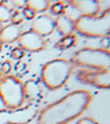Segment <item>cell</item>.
<instances>
[{
  "label": "cell",
  "mask_w": 110,
  "mask_h": 124,
  "mask_svg": "<svg viewBox=\"0 0 110 124\" xmlns=\"http://www.w3.org/2000/svg\"><path fill=\"white\" fill-rule=\"evenodd\" d=\"M93 100V95L85 89L67 93L39 112L37 124H67L84 113Z\"/></svg>",
  "instance_id": "obj_1"
},
{
  "label": "cell",
  "mask_w": 110,
  "mask_h": 124,
  "mask_svg": "<svg viewBox=\"0 0 110 124\" xmlns=\"http://www.w3.org/2000/svg\"><path fill=\"white\" fill-rule=\"evenodd\" d=\"M75 69L70 60L56 58L47 62L41 68V78L43 85L50 90H56L63 87Z\"/></svg>",
  "instance_id": "obj_2"
},
{
  "label": "cell",
  "mask_w": 110,
  "mask_h": 124,
  "mask_svg": "<svg viewBox=\"0 0 110 124\" xmlns=\"http://www.w3.org/2000/svg\"><path fill=\"white\" fill-rule=\"evenodd\" d=\"M70 61L75 67L92 70H109L110 51L103 48L85 47L75 51Z\"/></svg>",
  "instance_id": "obj_3"
},
{
  "label": "cell",
  "mask_w": 110,
  "mask_h": 124,
  "mask_svg": "<svg viewBox=\"0 0 110 124\" xmlns=\"http://www.w3.org/2000/svg\"><path fill=\"white\" fill-rule=\"evenodd\" d=\"M75 30L89 38H103L109 36L110 9L107 8L99 16H79L75 20Z\"/></svg>",
  "instance_id": "obj_4"
},
{
  "label": "cell",
  "mask_w": 110,
  "mask_h": 124,
  "mask_svg": "<svg viewBox=\"0 0 110 124\" xmlns=\"http://www.w3.org/2000/svg\"><path fill=\"white\" fill-rule=\"evenodd\" d=\"M0 99L8 109L23 107L25 102L23 83L13 75H7L0 79Z\"/></svg>",
  "instance_id": "obj_5"
},
{
  "label": "cell",
  "mask_w": 110,
  "mask_h": 124,
  "mask_svg": "<svg viewBox=\"0 0 110 124\" xmlns=\"http://www.w3.org/2000/svg\"><path fill=\"white\" fill-rule=\"evenodd\" d=\"M40 110L36 105L30 104L16 109L0 111V124H28L37 117Z\"/></svg>",
  "instance_id": "obj_6"
},
{
  "label": "cell",
  "mask_w": 110,
  "mask_h": 124,
  "mask_svg": "<svg viewBox=\"0 0 110 124\" xmlns=\"http://www.w3.org/2000/svg\"><path fill=\"white\" fill-rule=\"evenodd\" d=\"M76 79L81 83L98 89H109L110 86V71L82 69L76 73Z\"/></svg>",
  "instance_id": "obj_7"
},
{
  "label": "cell",
  "mask_w": 110,
  "mask_h": 124,
  "mask_svg": "<svg viewBox=\"0 0 110 124\" xmlns=\"http://www.w3.org/2000/svg\"><path fill=\"white\" fill-rule=\"evenodd\" d=\"M17 41L20 48L29 52H38L45 49L47 46L46 39L31 30L22 33Z\"/></svg>",
  "instance_id": "obj_8"
},
{
  "label": "cell",
  "mask_w": 110,
  "mask_h": 124,
  "mask_svg": "<svg viewBox=\"0 0 110 124\" xmlns=\"http://www.w3.org/2000/svg\"><path fill=\"white\" fill-rule=\"evenodd\" d=\"M31 30L43 37H47L55 30V20L50 14H41L31 22Z\"/></svg>",
  "instance_id": "obj_9"
},
{
  "label": "cell",
  "mask_w": 110,
  "mask_h": 124,
  "mask_svg": "<svg viewBox=\"0 0 110 124\" xmlns=\"http://www.w3.org/2000/svg\"><path fill=\"white\" fill-rule=\"evenodd\" d=\"M68 3L76 10L79 16H98L101 10L100 2L96 0H72Z\"/></svg>",
  "instance_id": "obj_10"
},
{
  "label": "cell",
  "mask_w": 110,
  "mask_h": 124,
  "mask_svg": "<svg viewBox=\"0 0 110 124\" xmlns=\"http://www.w3.org/2000/svg\"><path fill=\"white\" fill-rule=\"evenodd\" d=\"M25 100H28L31 104L35 105L43 98V88L39 81L30 79L23 84Z\"/></svg>",
  "instance_id": "obj_11"
},
{
  "label": "cell",
  "mask_w": 110,
  "mask_h": 124,
  "mask_svg": "<svg viewBox=\"0 0 110 124\" xmlns=\"http://www.w3.org/2000/svg\"><path fill=\"white\" fill-rule=\"evenodd\" d=\"M55 20V29L63 36L73 34L75 31V19L66 13L58 16Z\"/></svg>",
  "instance_id": "obj_12"
},
{
  "label": "cell",
  "mask_w": 110,
  "mask_h": 124,
  "mask_svg": "<svg viewBox=\"0 0 110 124\" xmlns=\"http://www.w3.org/2000/svg\"><path fill=\"white\" fill-rule=\"evenodd\" d=\"M23 31L19 25L10 23L3 27L0 32V39L3 43H13L19 39Z\"/></svg>",
  "instance_id": "obj_13"
},
{
  "label": "cell",
  "mask_w": 110,
  "mask_h": 124,
  "mask_svg": "<svg viewBox=\"0 0 110 124\" xmlns=\"http://www.w3.org/2000/svg\"><path fill=\"white\" fill-rule=\"evenodd\" d=\"M51 3L49 0H27V6L33 9L36 13H43L50 8Z\"/></svg>",
  "instance_id": "obj_14"
},
{
  "label": "cell",
  "mask_w": 110,
  "mask_h": 124,
  "mask_svg": "<svg viewBox=\"0 0 110 124\" xmlns=\"http://www.w3.org/2000/svg\"><path fill=\"white\" fill-rule=\"evenodd\" d=\"M77 41L76 36L74 34H70L67 36H64L62 38H61L59 41L55 43V47L59 50H66L69 49L75 45Z\"/></svg>",
  "instance_id": "obj_15"
},
{
  "label": "cell",
  "mask_w": 110,
  "mask_h": 124,
  "mask_svg": "<svg viewBox=\"0 0 110 124\" xmlns=\"http://www.w3.org/2000/svg\"><path fill=\"white\" fill-rule=\"evenodd\" d=\"M12 13H13V10L8 6L3 4V3L0 4V22L2 23L10 21Z\"/></svg>",
  "instance_id": "obj_16"
},
{
  "label": "cell",
  "mask_w": 110,
  "mask_h": 124,
  "mask_svg": "<svg viewBox=\"0 0 110 124\" xmlns=\"http://www.w3.org/2000/svg\"><path fill=\"white\" fill-rule=\"evenodd\" d=\"M65 4L64 2H56V3H53V4L51 5L50 7V11H51V13L55 16H60L63 13H65Z\"/></svg>",
  "instance_id": "obj_17"
},
{
  "label": "cell",
  "mask_w": 110,
  "mask_h": 124,
  "mask_svg": "<svg viewBox=\"0 0 110 124\" xmlns=\"http://www.w3.org/2000/svg\"><path fill=\"white\" fill-rule=\"evenodd\" d=\"M10 20L13 22V24H15V25H19L21 23H23L24 20V17L23 15L22 11H20V10H16V11L13 12L11 19Z\"/></svg>",
  "instance_id": "obj_18"
},
{
  "label": "cell",
  "mask_w": 110,
  "mask_h": 124,
  "mask_svg": "<svg viewBox=\"0 0 110 124\" xmlns=\"http://www.w3.org/2000/svg\"><path fill=\"white\" fill-rule=\"evenodd\" d=\"M25 55V51L20 47H15L11 51L10 56L13 60H20Z\"/></svg>",
  "instance_id": "obj_19"
},
{
  "label": "cell",
  "mask_w": 110,
  "mask_h": 124,
  "mask_svg": "<svg viewBox=\"0 0 110 124\" xmlns=\"http://www.w3.org/2000/svg\"><path fill=\"white\" fill-rule=\"evenodd\" d=\"M22 13H23L24 19L26 18L27 20H33L36 17V15H37V13L27 6H26L24 8H23Z\"/></svg>",
  "instance_id": "obj_20"
},
{
  "label": "cell",
  "mask_w": 110,
  "mask_h": 124,
  "mask_svg": "<svg viewBox=\"0 0 110 124\" xmlns=\"http://www.w3.org/2000/svg\"><path fill=\"white\" fill-rule=\"evenodd\" d=\"M12 69H13V64L10 61H6L5 62H3L2 64V66H1V70L2 72L5 75H8L11 72Z\"/></svg>",
  "instance_id": "obj_21"
},
{
  "label": "cell",
  "mask_w": 110,
  "mask_h": 124,
  "mask_svg": "<svg viewBox=\"0 0 110 124\" xmlns=\"http://www.w3.org/2000/svg\"><path fill=\"white\" fill-rule=\"evenodd\" d=\"M76 124H99L95 119L92 118L90 117H82L77 122Z\"/></svg>",
  "instance_id": "obj_22"
},
{
  "label": "cell",
  "mask_w": 110,
  "mask_h": 124,
  "mask_svg": "<svg viewBox=\"0 0 110 124\" xmlns=\"http://www.w3.org/2000/svg\"><path fill=\"white\" fill-rule=\"evenodd\" d=\"M12 5L13 7L17 8H24L27 6V1H13L12 2Z\"/></svg>",
  "instance_id": "obj_23"
},
{
  "label": "cell",
  "mask_w": 110,
  "mask_h": 124,
  "mask_svg": "<svg viewBox=\"0 0 110 124\" xmlns=\"http://www.w3.org/2000/svg\"><path fill=\"white\" fill-rule=\"evenodd\" d=\"M102 46H103V49L105 50H109V44H110V41H109V36H107V37H103L101 41Z\"/></svg>",
  "instance_id": "obj_24"
},
{
  "label": "cell",
  "mask_w": 110,
  "mask_h": 124,
  "mask_svg": "<svg viewBox=\"0 0 110 124\" xmlns=\"http://www.w3.org/2000/svg\"><path fill=\"white\" fill-rule=\"evenodd\" d=\"M3 42L2 41V40L0 39V51H1L2 47H3Z\"/></svg>",
  "instance_id": "obj_25"
},
{
  "label": "cell",
  "mask_w": 110,
  "mask_h": 124,
  "mask_svg": "<svg viewBox=\"0 0 110 124\" xmlns=\"http://www.w3.org/2000/svg\"><path fill=\"white\" fill-rule=\"evenodd\" d=\"M3 23L0 22V32H1V31H2V29H3Z\"/></svg>",
  "instance_id": "obj_26"
}]
</instances>
